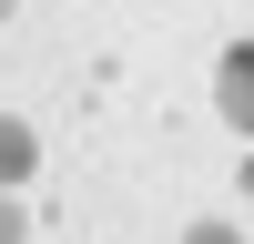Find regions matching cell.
Segmentation results:
<instances>
[{
    "instance_id": "cell-2",
    "label": "cell",
    "mask_w": 254,
    "mask_h": 244,
    "mask_svg": "<svg viewBox=\"0 0 254 244\" xmlns=\"http://www.w3.org/2000/svg\"><path fill=\"white\" fill-rule=\"evenodd\" d=\"M31 173H41V132H31V122H10V112H0V193H20Z\"/></svg>"
},
{
    "instance_id": "cell-5",
    "label": "cell",
    "mask_w": 254,
    "mask_h": 244,
    "mask_svg": "<svg viewBox=\"0 0 254 244\" xmlns=\"http://www.w3.org/2000/svg\"><path fill=\"white\" fill-rule=\"evenodd\" d=\"M244 193H254V163H244Z\"/></svg>"
},
{
    "instance_id": "cell-4",
    "label": "cell",
    "mask_w": 254,
    "mask_h": 244,
    "mask_svg": "<svg viewBox=\"0 0 254 244\" xmlns=\"http://www.w3.org/2000/svg\"><path fill=\"white\" fill-rule=\"evenodd\" d=\"M183 244H234V224H193V234H183Z\"/></svg>"
},
{
    "instance_id": "cell-1",
    "label": "cell",
    "mask_w": 254,
    "mask_h": 244,
    "mask_svg": "<svg viewBox=\"0 0 254 244\" xmlns=\"http://www.w3.org/2000/svg\"><path fill=\"white\" fill-rule=\"evenodd\" d=\"M214 102H224V122H234V132H254V41H234V51H224Z\"/></svg>"
},
{
    "instance_id": "cell-3",
    "label": "cell",
    "mask_w": 254,
    "mask_h": 244,
    "mask_svg": "<svg viewBox=\"0 0 254 244\" xmlns=\"http://www.w3.org/2000/svg\"><path fill=\"white\" fill-rule=\"evenodd\" d=\"M0 244H31V214H20V193H0Z\"/></svg>"
},
{
    "instance_id": "cell-6",
    "label": "cell",
    "mask_w": 254,
    "mask_h": 244,
    "mask_svg": "<svg viewBox=\"0 0 254 244\" xmlns=\"http://www.w3.org/2000/svg\"><path fill=\"white\" fill-rule=\"evenodd\" d=\"M0 20H10V0H0Z\"/></svg>"
}]
</instances>
